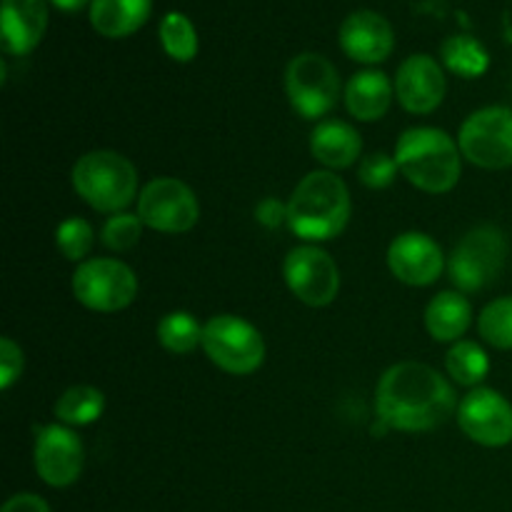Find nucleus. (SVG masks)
<instances>
[{
    "instance_id": "11",
    "label": "nucleus",
    "mask_w": 512,
    "mask_h": 512,
    "mask_svg": "<svg viewBox=\"0 0 512 512\" xmlns=\"http://www.w3.org/2000/svg\"><path fill=\"white\" fill-rule=\"evenodd\" d=\"M283 278L290 293L310 308H325L338 298V263L320 245L305 243L290 250L283 260Z\"/></svg>"
},
{
    "instance_id": "16",
    "label": "nucleus",
    "mask_w": 512,
    "mask_h": 512,
    "mask_svg": "<svg viewBox=\"0 0 512 512\" xmlns=\"http://www.w3.org/2000/svg\"><path fill=\"white\" fill-rule=\"evenodd\" d=\"M338 43L355 63L375 65L390 58L395 48V33L388 18L375 10H355L340 25Z\"/></svg>"
},
{
    "instance_id": "8",
    "label": "nucleus",
    "mask_w": 512,
    "mask_h": 512,
    "mask_svg": "<svg viewBox=\"0 0 512 512\" xmlns=\"http://www.w3.org/2000/svg\"><path fill=\"white\" fill-rule=\"evenodd\" d=\"M73 295L95 313H118L138 295V278L123 260L88 258L75 268Z\"/></svg>"
},
{
    "instance_id": "21",
    "label": "nucleus",
    "mask_w": 512,
    "mask_h": 512,
    "mask_svg": "<svg viewBox=\"0 0 512 512\" xmlns=\"http://www.w3.org/2000/svg\"><path fill=\"white\" fill-rule=\"evenodd\" d=\"M153 10V0H93L90 25L103 38H128L143 28Z\"/></svg>"
},
{
    "instance_id": "15",
    "label": "nucleus",
    "mask_w": 512,
    "mask_h": 512,
    "mask_svg": "<svg viewBox=\"0 0 512 512\" xmlns=\"http://www.w3.org/2000/svg\"><path fill=\"white\" fill-rule=\"evenodd\" d=\"M388 268L400 283L413 285V288H425L440 278L445 268L443 248L430 238L428 233H410L398 235L388 248Z\"/></svg>"
},
{
    "instance_id": "19",
    "label": "nucleus",
    "mask_w": 512,
    "mask_h": 512,
    "mask_svg": "<svg viewBox=\"0 0 512 512\" xmlns=\"http://www.w3.org/2000/svg\"><path fill=\"white\" fill-rule=\"evenodd\" d=\"M310 153L328 170H345L363 153L360 133L343 120H320L310 135Z\"/></svg>"
},
{
    "instance_id": "14",
    "label": "nucleus",
    "mask_w": 512,
    "mask_h": 512,
    "mask_svg": "<svg viewBox=\"0 0 512 512\" xmlns=\"http://www.w3.org/2000/svg\"><path fill=\"white\" fill-rule=\"evenodd\" d=\"M395 98L408 113L430 115L440 108L445 98L443 65L433 55L415 53L400 63L395 73Z\"/></svg>"
},
{
    "instance_id": "31",
    "label": "nucleus",
    "mask_w": 512,
    "mask_h": 512,
    "mask_svg": "<svg viewBox=\"0 0 512 512\" xmlns=\"http://www.w3.org/2000/svg\"><path fill=\"white\" fill-rule=\"evenodd\" d=\"M25 355L13 338H0V390H10L23 375Z\"/></svg>"
},
{
    "instance_id": "9",
    "label": "nucleus",
    "mask_w": 512,
    "mask_h": 512,
    "mask_svg": "<svg viewBox=\"0 0 512 512\" xmlns=\"http://www.w3.org/2000/svg\"><path fill=\"white\" fill-rule=\"evenodd\" d=\"M460 153L483 170L512 168V108L488 105L465 118L458 135Z\"/></svg>"
},
{
    "instance_id": "3",
    "label": "nucleus",
    "mask_w": 512,
    "mask_h": 512,
    "mask_svg": "<svg viewBox=\"0 0 512 512\" xmlns=\"http://www.w3.org/2000/svg\"><path fill=\"white\" fill-rule=\"evenodd\" d=\"M460 145L445 130L418 125L400 133L395 160L410 185L430 195L450 193L463 173Z\"/></svg>"
},
{
    "instance_id": "24",
    "label": "nucleus",
    "mask_w": 512,
    "mask_h": 512,
    "mask_svg": "<svg viewBox=\"0 0 512 512\" xmlns=\"http://www.w3.org/2000/svg\"><path fill=\"white\" fill-rule=\"evenodd\" d=\"M445 370L463 388H480L490 373V358L475 340H458L445 353Z\"/></svg>"
},
{
    "instance_id": "1",
    "label": "nucleus",
    "mask_w": 512,
    "mask_h": 512,
    "mask_svg": "<svg viewBox=\"0 0 512 512\" xmlns=\"http://www.w3.org/2000/svg\"><path fill=\"white\" fill-rule=\"evenodd\" d=\"M375 413L393 430L428 433L458 413V395L435 368L405 360L385 370L378 380Z\"/></svg>"
},
{
    "instance_id": "6",
    "label": "nucleus",
    "mask_w": 512,
    "mask_h": 512,
    "mask_svg": "<svg viewBox=\"0 0 512 512\" xmlns=\"http://www.w3.org/2000/svg\"><path fill=\"white\" fill-rule=\"evenodd\" d=\"M203 350L230 375H250L265 363L263 333L238 315H213L203 328Z\"/></svg>"
},
{
    "instance_id": "33",
    "label": "nucleus",
    "mask_w": 512,
    "mask_h": 512,
    "mask_svg": "<svg viewBox=\"0 0 512 512\" xmlns=\"http://www.w3.org/2000/svg\"><path fill=\"white\" fill-rule=\"evenodd\" d=\"M0 512H50L48 503L35 493H18L3 505Z\"/></svg>"
},
{
    "instance_id": "22",
    "label": "nucleus",
    "mask_w": 512,
    "mask_h": 512,
    "mask_svg": "<svg viewBox=\"0 0 512 512\" xmlns=\"http://www.w3.org/2000/svg\"><path fill=\"white\" fill-rule=\"evenodd\" d=\"M440 60L450 73L460 75V78H480L485 70L490 68V53L485 45L473 35H450L440 45Z\"/></svg>"
},
{
    "instance_id": "13",
    "label": "nucleus",
    "mask_w": 512,
    "mask_h": 512,
    "mask_svg": "<svg viewBox=\"0 0 512 512\" xmlns=\"http://www.w3.org/2000/svg\"><path fill=\"white\" fill-rule=\"evenodd\" d=\"M35 473L50 488H68L80 478L85 465V450L78 435L63 423L45 425L38 430L33 445Z\"/></svg>"
},
{
    "instance_id": "20",
    "label": "nucleus",
    "mask_w": 512,
    "mask_h": 512,
    "mask_svg": "<svg viewBox=\"0 0 512 512\" xmlns=\"http://www.w3.org/2000/svg\"><path fill=\"white\" fill-rule=\"evenodd\" d=\"M473 323V305L460 290H443L425 308V330L438 343H458Z\"/></svg>"
},
{
    "instance_id": "4",
    "label": "nucleus",
    "mask_w": 512,
    "mask_h": 512,
    "mask_svg": "<svg viewBox=\"0 0 512 512\" xmlns=\"http://www.w3.org/2000/svg\"><path fill=\"white\" fill-rule=\"evenodd\" d=\"M73 188L98 213H123L138 198V173L115 150H90L73 165Z\"/></svg>"
},
{
    "instance_id": "32",
    "label": "nucleus",
    "mask_w": 512,
    "mask_h": 512,
    "mask_svg": "<svg viewBox=\"0 0 512 512\" xmlns=\"http://www.w3.org/2000/svg\"><path fill=\"white\" fill-rule=\"evenodd\" d=\"M255 215H258V220L265 228H278L283 220L288 223V205L278 203L275 198H265L263 203L258 205V210H255Z\"/></svg>"
},
{
    "instance_id": "23",
    "label": "nucleus",
    "mask_w": 512,
    "mask_h": 512,
    "mask_svg": "<svg viewBox=\"0 0 512 512\" xmlns=\"http://www.w3.org/2000/svg\"><path fill=\"white\" fill-rule=\"evenodd\" d=\"M103 410L105 395L93 385H73L53 405V415L58 418V423L68 425V428L93 425L103 415Z\"/></svg>"
},
{
    "instance_id": "27",
    "label": "nucleus",
    "mask_w": 512,
    "mask_h": 512,
    "mask_svg": "<svg viewBox=\"0 0 512 512\" xmlns=\"http://www.w3.org/2000/svg\"><path fill=\"white\" fill-rule=\"evenodd\" d=\"M478 333L493 348L512 350V295H503L480 310Z\"/></svg>"
},
{
    "instance_id": "30",
    "label": "nucleus",
    "mask_w": 512,
    "mask_h": 512,
    "mask_svg": "<svg viewBox=\"0 0 512 512\" xmlns=\"http://www.w3.org/2000/svg\"><path fill=\"white\" fill-rule=\"evenodd\" d=\"M400 168H398V160L395 155H385V153H373L368 158H363L358 168V178L360 183L368 185L373 190H383L388 185L395 183L398 178Z\"/></svg>"
},
{
    "instance_id": "26",
    "label": "nucleus",
    "mask_w": 512,
    "mask_h": 512,
    "mask_svg": "<svg viewBox=\"0 0 512 512\" xmlns=\"http://www.w3.org/2000/svg\"><path fill=\"white\" fill-rule=\"evenodd\" d=\"M158 35L165 53L178 63H190L198 55V33H195V25L190 23L188 15L178 13V10L168 13L160 20Z\"/></svg>"
},
{
    "instance_id": "29",
    "label": "nucleus",
    "mask_w": 512,
    "mask_h": 512,
    "mask_svg": "<svg viewBox=\"0 0 512 512\" xmlns=\"http://www.w3.org/2000/svg\"><path fill=\"white\" fill-rule=\"evenodd\" d=\"M140 235H143V220L138 213H115L105 220L103 230H100V240L108 250L115 253H125V250L135 248L140 243Z\"/></svg>"
},
{
    "instance_id": "25",
    "label": "nucleus",
    "mask_w": 512,
    "mask_h": 512,
    "mask_svg": "<svg viewBox=\"0 0 512 512\" xmlns=\"http://www.w3.org/2000/svg\"><path fill=\"white\" fill-rule=\"evenodd\" d=\"M203 328L205 325H200L193 313H188V310H173V313L160 318L155 333H158V343L168 353L188 355L198 345H203Z\"/></svg>"
},
{
    "instance_id": "7",
    "label": "nucleus",
    "mask_w": 512,
    "mask_h": 512,
    "mask_svg": "<svg viewBox=\"0 0 512 512\" xmlns=\"http://www.w3.org/2000/svg\"><path fill=\"white\" fill-rule=\"evenodd\" d=\"M285 93L300 118H325L340 100V75L325 55L300 53L285 68Z\"/></svg>"
},
{
    "instance_id": "28",
    "label": "nucleus",
    "mask_w": 512,
    "mask_h": 512,
    "mask_svg": "<svg viewBox=\"0 0 512 512\" xmlns=\"http://www.w3.org/2000/svg\"><path fill=\"white\" fill-rule=\"evenodd\" d=\"M95 243V230L93 225L85 218H78V215H70L63 223L55 228V245L63 253V258L73 260V263H83L88 258V253L93 250Z\"/></svg>"
},
{
    "instance_id": "12",
    "label": "nucleus",
    "mask_w": 512,
    "mask_h": 512,
    "mask_svg": "<svg viewBox=\"0 0 512 512\" xmlns=\"http://www.w3.org/2000/svg\"><path fill=\"white\" fill-rule=\"evenodd\" d=\"M458 425L483 448H505L512 443V403L493 388H473L458 405Z\"/></svg>"
},
{
    "instance_id": "17",
    "label": "nucleus",
    "mask_w": 512,
    "mask_h": 512,
    "mask_svg": "<svg viewBox=\"0 0 512 512\" xmlns=\"http://www.w3.org/2000/svg\"><path fill=\"white\" fill-rule=\"evenodd\" d=\"M48 28L45 0H3L0 8V35L8 55H28L43 40Z\"/></svg>"
},
{
    "instance_id": "34",
    "label": "nucleus",
    "mask_w": 512,
    "mask_h": 512,
    "mask_svg": "<svg viewBox=\"0 0 512 512\" xmlns=\"http://www.w3.org/2000/svg\"><path fill=\"white\" fill-rule=\"evenodd\" d=\"M50 3L58 10H65V13H75V10L85 8V5H90L93 0H50Z\"/></svg>"
},
{
    "instance_id": "18",
    "label": "nucleus",
    "mask_w": 512,
    "mask_h": 512,
    "mask_svg": "<svg viewBox=\"0 0 512 512\" xmlns=\"http://www.w3.org/2000/svg\"><path fill=\"white\" fill-rule=\"evenodd\" d=\"M395 85L383 70H360L348 80L343 100L348 113L360 123H375L383 118L393 103Z\"/></svg>"
},
{
    "instance_id": "5",
    "label": "nucleus",
    "mask_w": 512,
    "mask_h": 512,
    "mask_svg": "<svg viewBox=\"0 0 512 512\" xmlns=\"http://www.w3.org/2000/svg\"><path fill=\"white\" fill-rule=\"evenodd\" d=\"M508 260V240L495 225H478L470 230L448 260L450 280L460 293H478L498 280Z\"/></svg>"
},
{
    "instance_id": "10",
    "label": "nucleus",
    "mask_w": 512,
    "mask_h": 512,
    "mask_svg": "<svg viewBox=\"0 0 512 512\" xmlns=\"http://www.w3.org/2000/svg\"><path fill=\"white\" fill-rule=\"evenodd\" d=\"M138 215L145 228L158 233H188L200 220L198 195L178 178H155L140 190Z\"/></svg>"
},
{
    "instance_id": "2",
    "label": "nucleus",
    "mask_w": 512,
    "mask_h": 512,
    "mask_svg": "<svg viewBox=\"0 0 512 512\" xmlns=\"http://www.w3.org/2000/svg\"><path fill=\"white\" fill-rule=\"evenodd\" d=\"M353 203L343 178L333 170H313L295 185L288 200V225L300 240L325 243L348 228Z\"/></svg>"
}]
</instances>
